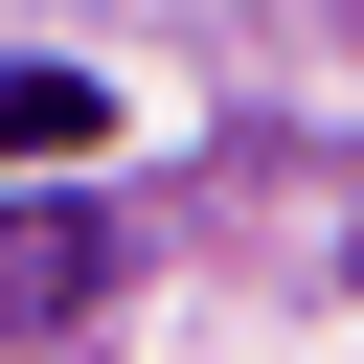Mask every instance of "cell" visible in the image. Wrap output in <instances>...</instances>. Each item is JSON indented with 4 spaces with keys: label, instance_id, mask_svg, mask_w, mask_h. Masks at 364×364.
I'll return each instance as SVG.
<instances>
[{
    "label": "cell",
    "instance_id": "1",
    "mask_svg": "<svg viewBox=\"0 0 364 364\" xmlns=\"http://www.w3.org/2000/svg\"><path fill=\"white\" fill-rule=\"evenodd\" d=\"M91 296H114V228L23 205V228H0V341H46V318H91Z\"/></svg>",
    "mask_w": 364,
    "mask_h": 364
},
{
    "label": "cell",
    "instance_id": "2",
    "mask_svg": "<svg viewBox=\"0 0 364 364\" xmlns=\"http://www.w3.org/2000/svg\"><path fill=\"white\" fill-rule=\"evenodd\" d=\"M91 136H114L91 68H0V159H91Z\"/></svg>",
    "mask_w": 364,
    "mask_h": 364
}]
</instances>
